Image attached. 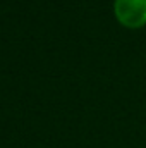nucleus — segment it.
<instances>
[{"label": "nucleus", "mask_w": 146, "mask_h": 148, "mask_svg": "<svg viewBox=\"0 0 146 148\" xmlns=\"http://www.w3.org/2000/svg\"><path fill=\"white\" fill-rule=\"evenodd\" d=\"M113 16L127 29L146 26V0H113Z\"/></svg>", "instance_id": "1"}]
</instances>
